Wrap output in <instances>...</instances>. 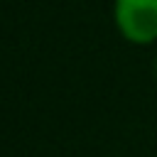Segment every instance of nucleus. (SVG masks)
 Returning <instances> with one entry per match:
<instances>
[{
    "instance_id": "obj_1",
    "label": "nucleus",
    "mask_w": 157,
    "mask_h": 157,
    "mask_svg": "<svg viewBox=\"0 0 157 157\" xmlns=\"http://www.w3.org/2000/svg\"><path fill=\"white\" fill-rule=\"evenodd\" d=\"M115 25L135 44L157 39V0H115Z\"/></svg>"
}]
</instances>
